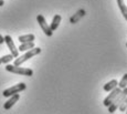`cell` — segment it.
Segmentation results:
<instances>
[{
    "mask_svg": "<svg viewBox=\"0 0 127 114\" xmlns=\"http://www.w3.org/2000/svg\"><path fill=\"white\" fill-rule=\"evenodd\" d=\"M39 53H41V48H32V49H30L29 51H26V53H23L22 55H20V57H18L16 60H14V63L13 65H17V67H20L22 63H24L26 61H28L29 59H31V58L35 57V55H38Z\"/></svg>",
    "mask_w": 127,
    "mask_h": 114,
    "instance_id": "obj_1",
    "label": "cell"
},
{
    "mask_svg": "<svg viewBox=\"0 0 127 114\" xmlns=\"http://www.w3.org/2000/svg\"><path fill=\"white\" fill-rule=\"evenodd\" d=\"M6 70L8 72L14 74H20V76H33V70L29 69V68H22V67H17L13 64H7Z\"/></svg>",
    "mask_w": 127,
    "mask_h": 114,
    "instance_id": "obj_2",
    "label": "cell"
},
{
    "mask_svg": "<svg viewBox=\"0 0 127 114\" xmlns=\"http://www.w3.org/2000/svg\"><path fill=\"white\" fill-rule=\"evenodd\" d=\"M126 96H127V88L122 90L121 93H119L118 95H117L116 98L114 99V101L112 102V103L109 104L108 106H107V108H108V112L109 113H114V112H115L117 109H118L119 104H121L122 102H123L126 99Z\"/></svg>",
    "mask_w": 127,
    "mask_h": 114,
    "instance_id": "obj_3",
    "label": "cell"
},
{
    "mask_svg": "<svg viewBox=\"0 0 127 114\" xmlns=\"http://www.w3.org/2000/svg\"><path fill=\"white\" fill-rule=\"evenodd\" d=\"M26 89H27V84L23 83V82H21V83L14 84V85H12L11 88H9V89H6L3 92H2V95H3L4 98H10L11 95L17 94V93H20L21 91H23V90H26Z\"/></svg>",
    "mask_w": 127,
    "mask_h": 114,
    "instance_id": "obj_4",
    "label": "cell"
},
{
    "mask_svg": "<svg viewBox=\"0 0 127 114\" xmlns=\"http://www.w3.org/2000/svg\"><path fill=\"white\" fill-rule=\"evenodd\" d=\"M36 21H38L39 26L41 27V29H42L43 32H44L48 37H52V36H53V31L50 29V26L46 23L45 18L42 16V14H38V17H36Z\"/></svg>",
    "mask_w": 127,
    "mask_h": 114,
    "instance_id": "obj_5",
    "label": "cell"
},
{
    "mask_svg": "<svg viewBox=\"0 0 127 114\" xmlns=\"http://www.w3.org/2000/svg\"><path fill=\"white\" fill-rule=\"evenodd\" d=\"M3 39H4V42L7 43V45H8L9 50H10V52H11L10 54L13 58H18L19 57V51H18V48H17L16 44H14L11 36H6V37H3Z\"/></svg>",
    "mask_w": 127,
    "mask_h": 114,
    "instance_id": "obj_6",
    "label": "cell"
},
{
    "mask_svg": "<svg viewBox=\"0 0 127 114\" xmlns=\"http://www.w3.org/2000/svg\"><path fill=\"white\" fill-rule=\"evenodd\" d=\"M121 92H122V90L119 89V88H115L114 90H112L111 93H109L108 95H107L106 98H105V100H104V102H103L104 105H105V106H108L109 104H111L112 102L114 101V99H115L116 96L118 95L119 93H121Z\"/></svg>",
    "mask_w": 127,
    "mask_h": 114,
    "instance_id": "obj_7",
    "label": "cell"
},
{
    "mask_svg": "<svg viewBox=\"0 0 127 114\" xmlns=\"http://www.w3.org/2000/svg\"><path fill=\"white\" fill-rule=\"evenodd\" d=\"M20 99V95H19V93L17 94H13V95L10 96V99H9L7 102H4L3 104V109L4 110H10L12 106L16 104V102H18V100Z\"/></svg>",
    "mask_w": 127,
    "mask_h": 114,
    "instance_id": "obj_8",
    "label": "cell"
},
{
    "mask_svg": "<svg viewBox=\"0 0 127 114\" xmlns=\"http://www.w3.org/2000/svg\"><path fill=\"white\" fill-rule=\"evenodd\" d=\"M84 16H85V10L84 9H80V10H77L76 13H74L70 18V22L71 23H76L77 21H79L80 19H81L82 17H84Z\"/></svg>",
    "mask_w": 127,
    "mask_h": 114,
    "instance_id": "obj_9",
    "label": "cell"
},
{
    "mask_svg": "<svg viewBox=\"0 0 127 114\" xmlns=\"http://www.w3.org/2000/svg\"><path fill=\"white\" fill-rule=\"evenodd\" d=\"M61 20H62V17H61L60 14H55V16L53 17V19H52V22H51V25H49V26H50L51 30H52V31L57 30L59 25H60V22H61Z\"/></svg>",
    "mask_w": 127,
    "mask_h": 114,
    "instance_id": "obj_10",
    "label": "cell"
},
{
    "mask_svg": "<svg viewBox=\"0 0 127 114\" xmlns=\"http://www.w3.org/2000/svg\"><path fill=\"white\" fill-rule=\"evenodd\" d=\"M35 40L34 35L32 33H29V35H24V36H19L18 41L20 43H26V42H33Z\"/></svg>",
    "mask_w": 127,
    "mask_h": 114,
    "instance_id": "obj_11",
    "label": "cell"
},
{
    "mask_svg": "<svg viewBox=\"0 0 127 114\" xmlns=\"http://www.w3.org/2000/svg\"><path fill=\"white\" fill-rule=\"evenodd\" d=\"M34 48V42H26V43H20L18 48V51H21V52H26V51H29L30 49Z\"/></svg>",
    "mask_w": 127,
    "mask_h": 114,
    "instance_id": "obj_12",
    "label": "cell"
},
{
    "mask_svg": "<svg viewBox=\"0 0 127 114\" xmlns=\"http://www.w3.org/2000/svg\"><path fill=\"white\" fill-rule=\"evenodd\" d=\"M117 84H118V82H117L116 80H112V81L107 82L106 84H104L103 89H104V91H106V92H111L112 90L117 88Z\"/></svg>",
    "mask_w": 127,
    "mask_h": 114,
    "instance_id": "obj_13",
    "label": "cell"
},
{
    "mask_svg": "<svg viewBox=\"0 0 127 114\" xmlns=\"http://www.w3.org/2000/svg\"><path fill=\"white\" fill-rule=\"evenodd\" d=\"M117 4H118L119 9H121V12L123 14V17L127 19V9H126V4L124 2V0H117Z\"/></svg>",
    "mask_w": 127,
    "mask_h": 114,
    "instance_id": "obj_14",
    "label": "cell"
},
{
    "mask_svg": "<svg viewBox=\"0 0 127 114\" xmlns=\"http://www.w3.org/2000/svg\"><path fill=\"white\" fill-rule=\"evenodd\" d=\"M117 88H119L121 90L127 88V73L124 74L123 77H122V80L118 82V86H117Z\"/></svg>",
    "mask_w": 127,
    "mask_h": 114,
    "instance_id": "obj_15",
    "label": "cell"
},
{
    "mask_svg": "<svg viewBox=\"0 0 127 114\" xmlns=\"http://www.w3.org/2000/svg\"><path fill=\"white\" fill-rule=\"evenodd\" d=\"M1 59V63H9V62L11 61L12 59H13V57H12L11 54H7V55H3L2 58H0Z\"/></svg>",
    "mask_w": 127,
    "mask_h": 114,
    "instance_id": "obj_16",
    "label": "cell"
},
{
    "mask_svg": "<svg viewBox=\"0 0 127 114\" xmlns=\"http://www.w3.org/2000/svg\"><path fill=\"white\" fill-rule=\"evenodd\" d=\"M126 106H127V103H126V99H125V100L119 104V106H118L119 111H121V112H125V111H126Z\"/></svg>",
    "mask_w": 127,
    "mask_h": 114,
    "instance_id": "obj_17",
    "label": "cell"
},
{
    "mask_svg": "<svg viewBox=\"0 0 127 114\" xmlns=\"http://www.w3.org/2000/svg\"><path fill=\"white\" fill-rule=\"evenodd\" d=\"M3 42H4V39H3V37H2L1 35H0V44H2Z\"/></svg>",
    "mask_w": 127,
    "mask_h": 114,
    "instance_id": "obj_18",
    "label": "cell"
},
{
    "mask_svg": "<svg viewBox=\"0 0 127 114\" xmlns=\"http://www.w3.org/2000/svg\"><path fill=\"white\" fill-rule=\"evenodd\" d=\"M3 4H4V1L3 0H0V7H2Z\"/></svg>",
    "mask_w": 127,
    "mask_h": 114,
    "instance_id": "obj_19",
    "label": "cell"
},
{
    "mask_svg": "<svg viewBox=\"0 0 127 114\" xmlns=\"http://www.w3.org/2000/svg\"><path fill=\"white\" fill-rule=\"evenodd\" d=\"M0 64H1V59H0Z\"/></svg>",
    "mask_w": 127,
    "mask_h": 114,
    "instance_id": "obj_20",
    "label": "cell"
}]
</instances>
